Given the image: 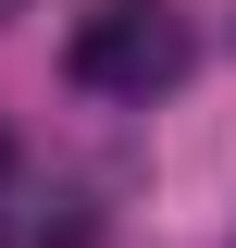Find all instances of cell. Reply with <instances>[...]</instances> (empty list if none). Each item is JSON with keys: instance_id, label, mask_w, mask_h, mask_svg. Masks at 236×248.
Here are the masks:
<instances>
[{"instance_id": "1", "label": "cell", "mask_w": 236, "mask_h": 248, "mask_svg": "<svg viewBox=\"0 0 236 248\" xmlns=\"http://www.w3.org/2000/svg\"><path fill=\"white\" fill-rule=\"evenodd\" d=\"M186 62H199V37H186L174 13H149V0H112V13H87V25H75L62 75H75L87 99H162Z\"/></svg>"}, {"instance_id": "2", "label": "cell", "mask_w": 236, "mask_h": 248, "mask_svg": "<svg viewBox=\"0 0 236 248\" xmlns=\"http://www.w3.org/2000/svg\"><path fill=\"white\" fill-rule=\"evenodd\" d=\"M13 13H25V0H0V25H13Z\"/></svg>"}, {"instance_id": "3", "label": "cell", "mask_w": 236, "mask_h": 248, "mask_svg": "<svg viewBox=\"0 0 236 248\" xmlns=\"http://www.w3.org/2000/svg\"><path fill=\"white\" fill-rule=\"evenodd\" d=\"M0 174H13V137H0Z\"/></svg>"}]
</instances>
